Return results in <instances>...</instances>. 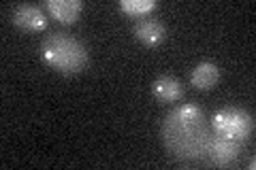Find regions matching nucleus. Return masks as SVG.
I'll return each instance as SVG.
<instances>
[{"mask_svg": "<svg viewBox=\"0 0 256 170\" xmlns=\"http://www.w3.org/2000/svg\"><path fill=\"white\" fill-rule=\"evenodd\" d=\"M41 58L60 75H79L88 66V49L79 38L68 32H52L41 43Z\"/></svg>", "mask_w": 256, "mask_h": 170, "instance_id": "f03ea898", "label": "nucleus"}, {"mask_svg": "<svg viewBox=\"0 0 256 170\" xmlns=\"http://www.w3.org/2000/svg\"><path fill=\"white\" fill-rule=\"evenodd\" d=\"M190 81H192V85L196 87V90H214L216 85H218V81H220V68H218V64L216 62H210V60H203V62H198L194 68H192L190 72Z\"/></svg>", "mask_w": 256, "mask_h": 170, "instance_id": "6e6552de", "label": "nucleus"}, {"mask_svg": "<svg viewBox=\"0 0 256 170\" xmlns=\"http://www.w3.org/2000/svg\"><path fill=\"white\" fill-rule=\"evenodd\" d=\"M239 149H242V143L239 141L214 134L210 136V143L205 147V156L214 166H228L239 158Z\"/></svg>", "mask_w": 256, "mask_h": 170, "instance_id": "20e7f679", "label": "nucleus"}, {"mask_svg": "<svg viewBox=\"0 0 256 170\" xmlns=\"http://www.w3.org/2000/svg\"><path fill=\"white\" fill-rule=\"evenodd\" d=\"M134 38L146 47H158L160 43H164L166 38V26L160 19L154 17H141L134 23Z\"/></svg>", "mask_w": 256, "mask_h": 170, "instance_id": "423d86ee", "label": "nucleus"}, {"mask_svg": "<svg viewBox=\"0 0 256 170\" xmlns=\"http://www.w3.org/2000/svg\"><path fill=\"white\" fill-rule=\"evenodd\" d=\"M210 136L212 134L205 126V113L196 104L175 107L162 124V141L166 149L180 160L203 158Z\"/></svg>", "mask_w": 256, "mask_h": 170, "instance_id": "f257e3e1", "label": "nucleus"}, {"mask_svg": "<svg viewBox=\"0 0 256 170\" xmlns=\"http://www.w3.org/2000/svg\"><path fill=\"white\" fill-rule=\"evenodd\" d=\"M45 9L60 23H75L82 17L84 2L82 0H47Z\"/></svg>", "mask_w": 256, "mask_h": 170, "instance_id": "0eeeda50", "label": "nucleus"}, {"mask_svg": "<svg viewBox=\"0 0 256 170\" xmlns=\"http://www.w3.org/2000/svg\"><path fill=\"white\" fill-rule=\"evenodd\" d=\"M120 9H122L128 17H148V15L156 9L154 0H122L120 2Z\"/></svg>", "mask_w": 256, "mask_h": 170, "instance_id": "9d476101", "label": "nucleus"}, {"mask_svg": "<svg viewBox=\"0 0 256 170\" xmlns=\"http://www.w3.org/2000/svg\"><path fill=\"white\" fill-rule=\"evenodd\" d=\"M13 23L24 32H43L47 28V15L38 4H18L13 11Z\"/></svg>", "mask_w": 256, "mask_h": 170, "instance_id": "39448f33", "label": "nucleus"}, {"mask_svg": "<svg viewBox=\"0 0 256 170\" xmlns=\"http://www.w3.org/2000/svg\"><path fill=\"white\" fill-rule=\"evenodd\" d=\"M214 134L226 136L233 141H246L254 130V119L246 109L239 107H222L212 117Z\"/></svg>", "mask_w": 256, "mask_h": 170, "instance_id": "7ed1b4c3", "label": "nucleus"}, {"mask_svg": "<svg viewBox=\"0 0 256 170\" xmlns=\"http://www.w3.org/2000/svg\"><path fill=\"white\" fill-rule=\"evenodd\" d=\"M152 92L160 102H178L184 96V85L180 79H175L171 75H162L152 83Z\"/></svg>", "mask_w": 256, "mask_h": 170, "instance_id": "1a4fd4ad", "label": "nucleus"}]
</instances>
